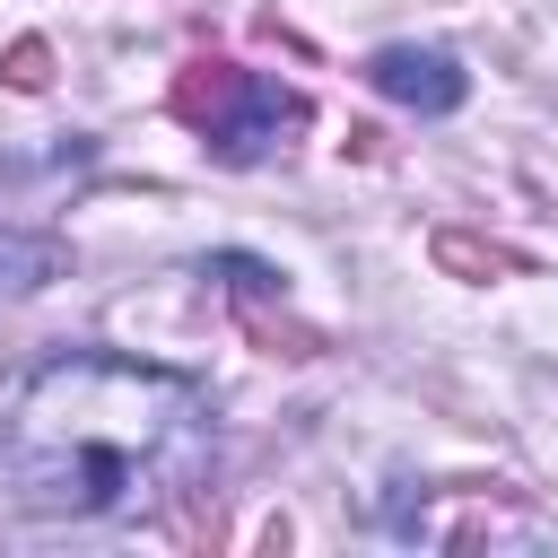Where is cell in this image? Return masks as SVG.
<instances>
[{
  "label": "cell",
  "mask_w": 558,
  "mask_h": 558,
  "mask_svg": "<svg viewBox=\"0 0 558 558\" xmlns=\"http://www.w3.org/2000/svg\"><path fill=\"white\" fill-rule=\"evenodd\" d=\"M209 270H218V279H227V288H235V296H279V279H270V270H262V262H244V253H218V262H209Z\"/></svg>",
  "instance_id": "obj_7"
},
{
  "label": "cell",
  "mask_w": 558,
  "mask_h": 558,
  "mask_svg": "<svg viewBox=\"0 0 558 558\" xmlns=\"http://www.w3.org/2000/svg\"><path fill=\"white\" fill-rule=\"evenodd\" d=\"M0 78H9V87H44V78H52V52H44L35 35H26V44H9V61H0Z\"/></svg>",
  "instance_id": "obj_6"
},
{
  "label": "cell",
  "mask_w": 558,
  "mask_h": 558,
  "mask_svg": "<svg viewBox=\"0 0 558 558\" xmlns=\"http://www.w3.org/2000/svg\"><path fill=\"white\" fill-rule=\"evenodd\" d=\"M52 270H61V244H52V235H35V227H0V305L26 296V288H44Z\"/></svg>",
  "instance_id": "obj_4"
},
{
  "label": "cell",
  "mask_w": 558,
  "mask_h": 558,
  "mask_svg": "<svg viewBox=\"0 0 558 558\" xmlns=\"http://www.w3.org/2000/svg\"><path fill=\"white\" fill-rule=\"evenodd\" d=\"M209 392L122 349L44 357L0 418V497L52 523H105L209 480Z\"/></svg>",
  "instance_id": "obj_1"
},
{
  "label": "cell",
  "mask_w": 558,
  "mask_h": 558,
  "mask_svg": "<svg viewBox=\"0 0 558 558\" xmlns=\"http://www.w3.org/2000/svg\"><path fill=\"white\" fill-rule=\"evenodd\" d=\"M436 262H445V270H480V279L506 270V253H497V244H471V235H436Z\"/></svg>",
  "instance_id": "obj_5"
},
{
  "label": "cell",
  "mask_w": 558,
  "mask_h": 558,
  "mask_svg": "<svg viewBox=\"0 0 558 558\" xmlns=\"http://www.w3.org/2000/svg\"><path fill=\"white\" fill-rule=\"evenodd\" d=\"M174 113L201 131V148L218 166H262L314 122V105L296 87H279L262 70H235V61H183L174 70Z\"/></svg>",
  "instance_id": "obj_2"
},
{
  "label": "cell",
  "mask_w": 558,
  "mask_h": 558,
  "mask_svg": "<svg viewBox=\"0 0 558 558\" xmlns=\"http://www.w3.org/2000/svg\"><path fill=\"white\" fill-rule=\"evenodd\" d=\"M366 87L392 96V105H410V113H453L471 78L445 52H427V44H384V52H366Z\"/></svg>",
  "instance_id": "obj_3"
}]
</instances>
